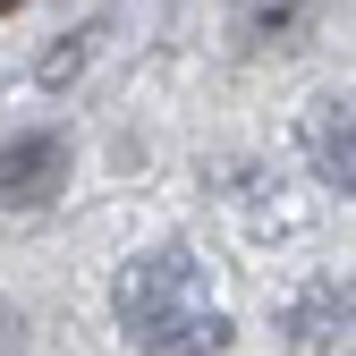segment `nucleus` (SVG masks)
<instances>
[{
	"instance_id": "1",
	"label": "nucleus",
	"mask_w": 356,
	"mask_h": 356,
	"mask_svg": "<svg viewBox=\"0 0 356 356\" xmlns=\"http://www.w3.org/2000/svg\"><path fill=\"white\" fill-rule=\"evenodd\" d=\"M111 314L153 356H212V348H229V314H220V297H212L204 263L187 246H145L136 263H119Z\"/></svg>"
},
{
	"instance_id": "2",
	"label": "nucleus",
	"mask_w": 356,
	"mask_h": 356,
	"mask_svg": "<svg viewBox=\"0 0 356 356\" xmlns=\"http://www.w3.org/2000/svg\"><path fill=\"white\" fill-rule=\"evenodd\" d=\"M68 178V136L60 127H34V136L0 145V204H51Z\"/></svg>"
},
{
	"instance_id": "3",
	"label": "nucleus",
	"mask_w": 356,
	"mask_h": 356,
	"mask_svg": "<svg viewBox=\"0 0 356 356\" xmlns=\"http://www.w3.org/2000/svg\"><path fill=\"white\" fill-rule=\"evenodd\" d=\"M314 170L331 178V187H348V94L314 102Z\"/></svg>"
},
{
	"instance_id": "4",
	"label": "nucleus",
	"mask_w": 356,
	"mask_h": 356,
	"mask_svg": "<svg viewBox=\"0 0 356 356\" xmlns=\"http://www.w3.org/2000/svg\"><path fill=\"white\" fill-rule=\"evenodd\" d=\"M9 348H17V305L0 297V356H9Z\"/></svg>"
},
{
	"instance_id": "5",
	"label": "nucleus",
	"mask_w": 356,
	"mask_h": 356,
	"mask_svg": "<svg viewBox=\"0 0 356 356\" xmlns=\"http://www.w3.org/2000/svg\"><path fill=\"white\" fill-rule=\"evenodd\" d=\"M9 9H26V0H0V17H9Z\"/></svg>"
}]
</instances>
